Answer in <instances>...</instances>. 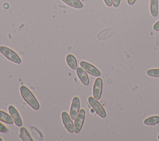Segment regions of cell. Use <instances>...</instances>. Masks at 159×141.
Returning <instances> with one entry per match:
<instances>
[{"mask_svg":"<svg viewBox=\"0 0 159 141\" xmlns=\"http://www.w3.org/2000/svg\"><path fill=\"white\" fill-rule=\"evenodd\" d=\"M20 94L24 100L34 109L38 110L40 108L39 103L30 89L24 85L20 87Z\"/></svg>","mask_w":159,"mask_h":141,"instance_id":"cell-1","label":"cell"},{"mask_svg":"<svg viewBox=\"0 0 159 141\" xmlns=\"http://www.w3.org/2000/svg\"><path fill=\"white\" fill-rule=\"evenodd\" d=\"M0 53L10 61L20 64L22 61L19 56L14 50L6 46H0Z\"/></svg>","mask_w":159,"mask_h":141,"instance_id":"cell-2","label":"cell"},{"mask_svg":"<svg viewBox=\"0 0 159 141\" xmlns=\"http://www.w3.org/2000/svg\"><path fill=\"white\" fill-rule=\"evenodd\" d=\"M88 102L98 116H99L102 118H104L106 117V112L104 107L101 104V103L94 97L89 96L88 98Z\"/></svg>","mask_w":159,"mask_h":141,"instance_id":"cell-3","label":"cell"},{"mask_svg":"<svg viewBox=\"0 0 159 141\" xmlns=\"http://www.w3.org/2000/svg\"><path fill=\"white\" fill-rule=\"evenodd\" d=\"M85 118V111L83 109H81L79 111L78 114H77L76 118L75 119L74 127H75V132L78 134L80 132Z\"/></svg>","mask_w":159,"mask_h":141,"instance_id":"cell-4","label":"cell"},{"mask_svg":"<svg viewBox=\"0 0 159 141\" xmlns=\"http://www.w3.org/2000/svg\"><path fill=\"white\" fill-rule=\"evenodd\" d=\"M80 66L83 68L88 73L90 74L92 76L98 77L101 75L100 71L94 65L92 64L85 61H80Z\"/></svg>","mask_w":159,"mask_h":141,"instance_id":"cell-5","label":"cell"},{"mask_svg":"<svg viewBox=\"0 0 159 141\" xmlns=\"http://www.w3.org/2000/svg\"><path fill=\"white\" fill-rule=\"evenodd\" d=\"M61 120L63 124L66 128V129L70 133H73L75 132V127L74 123L73 122V120L71 118L70 116L65 111L62 112L61 113Z\"/></svg>","mask_w":159,"mask_h":141,"instance_id":"cell-6","label":"cell"},{"mask_svg":"<svg viewBox=\"0 0 159 141\" xmlns=\"http://www.w3.org/2000/svg\"><path fill=\"white\" fill-rule=\"evenodd\" d=\"M80 99L78 96H75L73 98L71 106H70V116L72 119V120H75L77 114H78L80 111Z\"/></svg>","mask_w":159,"mask_h":141,"instance_id":"cell-7","label":"cell"},{"mask_svg":"<svg viewBox=\"0 0 159 141\" xmlns=\"http://www.w3.org/2000/svg\"><path fill=\"white\" fill-rule=\"evenodd\" d=\"M102 91V80L101 78H98L96 79L93 89V97L98 100L101 98Z\"/></svg>","mask_w":159,"mask_h":141,"instance_id":"cell-8","label":"cell"},{"mask_svg":"<svg viewBox=\"0 0 159 141\" xmlns=\"http://www.w3.org/2000/svg\"><path fill=\"white\" fill-rule=\"evenodd\" d=\"M8 111L11 116L13 119L15 124L18 127H20L22 125V121L16 108L14 106L10 105L8 107Z\"/></svg>","mask_w":159,"mask_h":141,"instance_id":"cell-9","label":"cell"},{"mask_svg":"<svg viewBox=\"0 0 159 141\" xmlns=\"http://www.w3.org/2000/svg\"><path fill=\"white\" fill-rule=\"evenodd\" d=\"M76 75L83 84L88 86L89 84V80L87 72L81 67H78L76 69Z\"/></svg>","mask_w":159,"mask_h":141,"instance_id":"cell-10","label":"cell"},{"mask_svg":"<svg viewBox=\"0 0 159 141\" xmlns=\"http://www.w3.org/2000/svg\"><path fill=\"white\" fill-rule=\"evenodd\" d=\"M66 61L68 65L72 69V70H76L78 68V63L76 58L72 54H68L66 57Z\"/></svg>","mask_w":159,"mask_h":141,"instance_id":"cell-11","label":"cell"},{"mask_svg":"<svg viewBox=\"0 0 159 141\" xmlns=\"http://www.w3.org/2000/svg\"><path fill=\"white\" fill-rule=\"evenodd\" d=\"M19 138L22 141H33L34 140L30 133L24 127H22L20 129Z\"/></svg>","mask_w":159,"mask_h":141,"instance_id":"cell-12","label":"cell"},{"mask_svg":"<svg viewBox=\"0 0 159 141\" xmlns=\"http://www.w3.org/2000/svg\"><path fill=\"white\" fill-rule=\"evenodd\" d=\"M0 121L8 124H12L14 122L11 115L1 110H0Z\"/></svg>","mask_w":159,"mask_h":141,"instance_id":"cell-13","label":"cell"},{"mask_svg":"<svg viewBox=\"0 0 159 141\" xmlns=\"http://www.w3.org/2000/svg\"><path fill=\"white\" fill-rule=\"evenodd\" d=\"M150 11L153 17H157L158 12V0H150Z\"/></svg>","mask_w":159,"mask_h":141,"instance_id":"cell-14","label":"cell"},{"mask_svg":"<svg viewBox=\"0 0 159 141\" xmlns=\"http://www.w3.org/2000/svg\"><path fill=\"white\" fill-rule=\"evenodd\" d=\"M159 123V116L155 115L147 117L143 121V124L146 125H154Z\"/></svg>","mask_w":159,"mask_h":141,"instance_id":"cell-15","label":"cell"},{"mask_svg":"<svg viewBox=\"0 0 159 141\" xmlns=\"http://www.w3.org/2000/svg\"><path fill=\"white\" fill-rule=\"evenodd\" d=\"M61 1L65 4H66L67 5L76 9H81L83 7V2L80 0H61Z\"/></svg>","mask_w":159,"mask_h":141,"instance_id":"cell-16","label":"cell"},{"mask_svg":"<svg viewBox=\"0 0 159 141\" xmlns=\"http://www.w3.org/2000/svg\"><path fill=\"white\" fill-rule=\"evenodd\" d=\"M147 74L152 77L159 78V68L149 69L147 71Z\"/></svg>","mask_w":159,"mask_h":141,"instance_id":"cell-17","label":"cell"},{"mask_svg":"<svg viewBox=\"0 0 159 141\" xmlns=\"http://www.w3.org/2000/svg\"><path fill=\"white\" fill-rule=\"evenodd\" d=\"M9 132L8 129L2 123L0 122V132L3 134H7Z\"/></svg>","mask_w":159,"mask_h":141,"instance_id":"cell-18","label":"cell"},{"mask_svg":"<svg viewBox=\"0 0 159 141\" xmlns=\"http://www.w3.org/2000/svg\"><path fill=\"white\" fill-rule=\"evenodd\" d=\"M120 0H112V5L114 7H117L119 6Z\"/></svg>","mask_w":159,"mask_h":141,"instance_id":"cell-19","label":"cell"},{"mask_svg":"<svg viewBox=\"0 0 159 141\" xmlns=\"http://www.w3.org/2000/svg\"><path fill=\"white\" fill-rule=\"evenodd\" d=\"M153 30H155V31H159V20L157 21L153 26Z\"/></svg>","mask_w":159,"mask_h":141,"instance_id":"cell-20","label":"cell"},{"mask_svg":"<svg viewBox=\"0 0 159 141\" xmlns=\"http://www.w3.org/2000/svg\"><path fill=\"white\" fill-rule=\"evenodd\" d=\"M104 1L106 6L108 7H110L112 5V0H104Z\"/></svg>","mask_w":159,"mask_h":141,"instance_id":"cell-21","label":"cell"},{"mask_svg":"<svg viewBox=\"0 0 159 141\" xmlns=\"http://www.w3.org/2000/svg\"><path fill=\"white\" fill-rule=\"evenodd\" d=\"M136 0H127V3L129 4V5H132L135 3Z\"/></svg>","mask_w":159,"mask_h":141,"instance_id":"cell-22","label":"cell"},{"mask_svg":"<svg viewBox=\"0 0 159 141\" xmlns=\"http://www.w3.org/2000/svg\"><path fill=\"white\" fill-rule=\"evenodd\" d=\"M0 141H2V139L1 137H0Z\"/></svg>","mask_w":159,"mask_h":141,"instance_id":"cell-23","label":"cell"},{"mask_svg":"<svg viewBox=\"0 0 159 141\" xmlns=\"http://www.w3.org/2000/svg\"><path fill=\"white\" fill-rule=\"evenodd\" d=\"M158 137V140H159V134H158V137Z\"/></svg>","mask_w":159,"mask_h":141,"instance_id":"cell-24","label":"cell"}]
</instances>
